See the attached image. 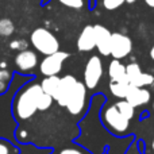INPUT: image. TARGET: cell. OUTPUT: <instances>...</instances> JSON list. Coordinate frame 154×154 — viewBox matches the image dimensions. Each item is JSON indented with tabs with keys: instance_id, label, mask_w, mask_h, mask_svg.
<instances>
[{
	"instance_id": "cell-1",
	"label": "cell",
	"mask_w": 154,
	"mask_h": 154,
	"mask_svg": "<svg viewBox=\"0 0 154 154\" xmlns=\"http://www.w3.org/2000/svg\"><path fill=\"white\" fill-rule=\"evenodd\" d=\"M42 88L38 84H32L27 87L16 100V115L20 119H29L38 111V99L42 93Z\"/></svg>"
},
{
	"instance_id": "cell-2",
	"label": "cell",
	"mask_w": 154,
	"mask_h": 154,
	"mask_svg": "<svg viewBox=\"0 0 154 154\" xmlns=\"http://www.w3.org/2000/svg\"><path fill=\"white\" fill-rule=\"evenodd\" d=\"M31 43L39 53L45 56H50L58 51L60 43L58 39L46 29H37L31 34Z\"/></svg>"
},
{
	"instance_id": "cell-3",
	"label": "cell",
	"mask_w": 154,
	"mask_h": 154,
	"mask_svg": "<svg viewBox=\"0 0 154 154\" xmlns=\"http://www.w3.org/2000/svg\"><path fill=\"white\" fill-rule=\"evenodd\" d=\"M68 53L65 51H57L54 54L46 56V58H43V61L39 65V70L43 76L50 77V76H57L62 69V64L68 58Z\"/></svg>"
},
{
	"instance_id": "cell-4",
	"label": "cell",
	"mask_w": 154,
	"mask_h": 154,
	"mask_svg": "<svg viewBox=\"0 0 154 154\" xmlns=\"http://www.w3.org/2000/svg\"><path fill=\"white\" fill-rule=\"evenodd\" d=\"M103 75V66H101V61L99 57H91V60L87 62L85 66V72H84V81H85V87L93 89L97 87L99 81L101 79Z\"/></svg>"
},
{
	"instance_id": "cell-5",
	"label": "cell",
	"mask_w": 154,
	"mask_h": 154,
	"mask_svg": "<svg viewBox=\"0 0 154 154\" xmlns=\"http://www.w3.org/2000/svg\"><path fill=\"white\" fill-rule=\"evenodd\" d=\"M133 48V43L131 39L128 37L119 32H114L111 35V56L115 60H120L125 58L126 56H128Z\"/></svg>"
},
{
	"instance_id": "cell-6",
	"label": "cell",
	"mask_w": 154,
	"mask_h": 154,
	"mask_svg": "<svg viewBox=\"0 0 154 154\" xmlns=\"http://www.w3.org/2000/svg\"><path fill=\"white\" fill-rule=\"evenodd\" d=\"M85 97H87V87L85 84L77 81L75 89L68 100L66 108L72 115H79L82 112L85 107Z\"/></svg>"
},
{
	"instance_id": "cell-7",
	"label": "cell",
	"mask_w": 154,
	"mask_h": 154,
	"mask_svg": "<svg viewBox=\"0 0 154 154\" xmlns=\"http://www.w3.org/2000/svg\"><path fill=\"white\" fill-rule=\"evenodd\" d=\"M76 84L77 80L73 76H65L62 79H60V84L53 96V100H56L61 107H66L68 100H69Z\"/></svg>"
},
{
	"instance_id": "cell-8",
	"label": "cell",
	"mask_w": 154,
	"mask_h": 154,
	"mask_svg": "<svg viewBox=\"0 0 154 154\" xmlns=\"http://www.w3.org/2000/svg\"><path fill=\"white\" fill-rule=\"evenodd\" d=\"M95 30V43L99 53L101 56H109L111 53V32L108 29H106L104 26L96 24L93 26Z\"/></svg>"
},
{
	"instance_id": "cell-9",
	"label": "cell",
	"mask_w": 154,
	"mask_h": 154,
	"mask_svg": "<svg viewBox=\"0 0 154 154\" xmlns=\"http://www.w3.org/2000/svg\"><path fill=\"white\" fill-rule=\"evenodd\" d=\"M104 118H106V122L108 123V126L111 128H114L118 133H123L128 128V123L130 120L126 119L125 116L119 114V111L116 109V107H109L108 109L104 114Z\"/></svg>"
},
{
	"instance_id": "cell-10",
	"label": "cell",
	"mask_w": 154,
	"mask_h": 154,
	"mask_svg": "<svg viewBox=\"0 0 154 154\" xmlns=\"http://www.w3.org/2000/svg\"><path fill=\"white\" fill-rule=\"evenodd\" d=\"M37 54L31 50H23L19 51L18 56L15 57V64L18 66V69H20L22 72H27V70H31L37 66Z\"/></svg>"
},
{
	"instance_id": "cell-11",
	"label": "cell",
	"mask_w": 154,
	"mask_h": 154,
	"mask_svg": "<svg viewBox=\"0 0 154 154\" xmlns=\"http://www.w3.org/2000/svg\"><path fill=\"white\" fill-rule=\"evenodd\" d=\"M126 100L135 108V107H138V106L149 103L150 92L147 89H143V88H138V87H133V85H130V89H128V92H127Z\"/></svg>"
},
{
	"instance_id": "cell-12",
	"label": "cell",
	"mask_w": 154,
	"mask_h": 154,
	"mask_svg": "<svg viewBox=\"0 0 154 154\" xmlns=\"http://www.w3.org/2000/svg\"><path fill=\"white\" fill-rule=\"evenodd\" d=\"M77 48L80 51H89L96 48L95 43V30L93 26H87L81 31L79 39H77Z\"/></svg>"
},
{
	"instance_id": "cell-13",
	"label": "cell",
	"mask_w": 154,
	"mask_h": 154,
	"mask_svg": "<svg viewBox=\"0 0 154 154\" xmlns=\"http://www.w3.org/2000/svg\"><path fill=\"white\" fill-rule=\"evenodd\" d=\"M108 76L112 82H128L127 75H126V66H123L119 60H114L109 64Z\"/></svg>"
},
{
	"instance_id": "cell-14",
	"label": "cell",
	"mask_w": 154,
	"mask_h": 154,
	"mask_svg": "<svg viewBox=\"0 0 154 154\" xmlns=\"http://www.w3.org/2000/svg\"><path fill=\"white\" fill-rule=\"evenodd\" d=\"M58 84H60V77L50 76V77H46V79L43 80L42 84H41V88H42V91L45 93H48V95H50L51 97H53L56 91H57V88H58Z\"/></svg>"
},
{
	"instance_id": "cell-15",
	"label": "cell",
	"mask_w": 154,
	"mask_h": 154,
	"mask_svg": "<svg viewBox=\"0 0 154 154\" xmlns=\"http://www.w3.org/2000/svg\"><path fill=\"white\" fill-rule=\"evenodd\" d=\"M128 89H130V84L128 82H111V85H109L111 93L120 99H126Z\"/></svg>"
},
{
	"instance_id": "cell-16",
	"label": "cell",
	"mask_w": 154,
	"mask_h": 154,
	"mask_svg": "<svg viewBox=\"0 0 154 154\" xmlns=\"http://www.w3.org/2000/svg\"><path fill=\"white\" fill-rule=\"evenodd\" d=\"M115 107H116V109L119 111V114L122 115V116H125L126 119L130 120L131 118H133L134 107L131 106L127 100H126V101H119V103H116V106H115Z\"/></svg>"
},
{
	"instance_id": "cell-17",
	"label": "cell",
	"mask_w": 154,
	"mask_h": 154,
	"mask_svg": "<svg viewBox=\"0 0 154 154\" xmlns=\"http://www.w3.org/2000/svg\"><path fill=\"white\" fill-rule=\"evenodd\" d=\"M141 68L139 65L137 64H130L126 66V75H127V80H128V84H133L137 79L141 75Z\"/></svg>"
},
{
	"instance_id": "cell-18",
	"label": "cell",
	"mask_w": 154,
	"mask_h": 154,
	"mask_svg": "<svg viewBox=\"0 0 154 154\" xmlns=\"http://www.w3.org/2000/svg\"><path fill=\"white\" fill-rule=\"evenodd\" d=\"M154 82V77L152 75H149V73H141L139 77L135 80V81L133 82V87H138V88H142V87H146V85H150Z\"/></svg>"
},
{
	"instance_id": "cell-19",
	"label": "cell",
	"mask_w": 154,
	"mask_h": 154,
	"mask_svg": "<svg viewBox=\"0 0 154 154\" xmlns=\"http://www.w3.org/2000/svg\"><path fill=\"white\" fill-rule=\"evenodd\" d=\"M14 23L10 20V19H2L0 20V35L3 37H10V35L14 34Z\"/></svg>"
},
{
	"instance_id": "cell-20",
	"label": "cell",
	"mask_w": 154,
	"mask_h": 154,
	"mask_svg": "<svg viewBox=\"0 0 154 154\" xmlns=\"http://www.w3.org/2000/svg\"><path fill=\"white\" fill-rule=\"evenodd\" d=\"M51 103H53V97L48 93L42 92L38 99V111H46L48 108H50Z\"/></svg>"
},
{
	"instance_id": "cell-21",
	"label": "cell",
	"mask_w": 154,
	"mask_h": 154,
	"mask_svg": "<svg viewBox=\"0 0 154 154\" xmlns=\"http://www.w3.org/2000/svg\"><path fill=\"white\" fill-rule=\"evenodd\" d=\"M126 0H103V5L106 10H116V8H119L120 5L125 3Z\"/></svg>"
},
{
	"instance_id": "cell-22",
	"label": "cell",
	"mask_w": 154,
	"mask_h": 154,
	"mask_svg": "<svg viewBox=\"0 0 154 154\" xmlns=\"http://www.w3.org/2000/svg\"><path fill=\"white\" fill-rule=\"evenodd\" d=\"M58 2L69 8H81L84 5V0H58Z\"/></svg>"
},
{
	"instance_id": "cell-23",
	"label": "cell",
	"mask_w": 154,
	"mask_h": 154,
	"mask_svg": "<svg viewBox=\"0 0 154 154\" xmlns=\"http://www.w3.org/2000/svg\"><path fill=\"white\" fill-rule=\"evenodd\" d=\"M10 48L14 49V50H20V51H23V50H26V48H27V42H26V41H23V39L12 41V42L10 43Z\"/></svg>"
},
{
	"instance_id": "cell-24",
	"label": "cell",
	"mask_w": 154,
	"mask_h": 154,
	"mask_svg": "<svg viewBox=\"0 0 154 154\" xmlns=\"http://www.w3.org/2000/svg\"><path fill=\"white\" fill-rule=\"evenodd\" d=\"M60 154H84V153H81L80 150H76V149H65Z\"/></svg>"
},
{
	"instance_id": "cell-25",
	"label": "cell",
	"mask_w": 154,
	"mask_h": 154,
	"mask_svg": "<svg viewBox=\"0 0 154 154\" xmlns=\"http://www.w3.org/2000/svg\"><path fill=\"white\" fill-rule=\"evenodd\" d=\"M0 154H10L8 146L5 143H3V142H0Z\"/></svg>"
},
{
	"instance_id": "cell-26",
	"label": "cell",
	"mask_w": 154,
	"mask_h": 154,
	"mask_svg": "<svg viewBox=\"0 0 154 154\" xmlns=\"http://www.w3.org/2000/svg\"><path fill=\"white\" fill-rule=\"evenodd\" d=\"M146 2L147 5H150V7H154V0H145Z\"/></svg>"
},
{
	"instance_id": "cell-27",
	"label": "cell",
	"mask_w": 154,
	"mask_h": 154,
	"mask_svg": "<svg viewBox=\"0 0 154 154\" xmlns=\"http://www.w3.org/2000/svg\"><path fill=\"white\" fill-rule=\"evenodd\" d=\"M150 57H152V58L154 60V46L152 48V51H150Z\"/></svg>"
},
{
	"instance_id": "cell-28",
	"label": "cell",
	"mask_w": 154,
	"mask_h": 154,
	"mask_svg": "<svg viewBox=\"0 0 154 154\" xmlns=\"http://www.w3.org/2000/svg\"><path fill=\"white\" fill-rule=\"evenodd\" d=\"M127 3H134V2H137V0H126Z\"/></svg>"
},
{
	"instance_id": "cell-29",
	"label": "cell",
	"mask_w": 154,
	"mask_h": 154,
	"mask_svg": "<svg viewBox=\"0 0 154 154\" xmlns=\"http://www.w3.org/2000/svg\"><path fill=\"white\" fill-rule=\"evenodd\" d=\"M152 146H153V150H154V139H153V145H152Z\"/></svg>"
},
{
	"instance_id": "cell-30",
	"label": "cell",
	"mask_w": 154,
	"mask_h": 154,
	"mask_svg": "<svg viewBox=\"0 0 154 154\" xmlns=\"http://www.w3.org/2000/svg\"><path fill=\"white\" fill-rule=\"evenodd\" d=\"M153 108H154V104H153Z\"/></svg>"
}]
</instances>
